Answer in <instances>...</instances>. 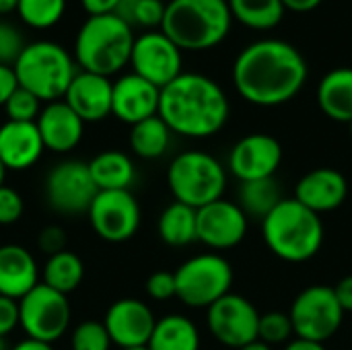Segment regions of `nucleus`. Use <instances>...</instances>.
Returning <instances> with one entry per match:
<instances>
[{"label":"nucleus","instance_id":"nucleus-1","mask_svg":"<svg viewBox=\"0 0 352 350\" xmlns=\"http://www.w3.org/2000/svg\"><path fill=\"white\" fill-rule=\"evenodd\" d=\"M305 56L285 39H260L239 52L233 85L252 105L276 107L299 95L307 80Z\"/></svg>","mask_w":352,"mask_h":350},{"label":"nucleus","instance_id":"nucleus-2","mask_svg":"<svg viewBox=\"0 0 352 350\" xmlns=\"http://www.w3.org/2000/svg\"><path fill=\"white\" fill-rule=\"evenodd\" d=\"M159 118L173 134L208 138L229 120V99L221 85L198 72H182L161 89Z\"/></svg>","mask_w":352,"mask_h":350},{"label":"nucleus","instance_id":"nucleus-3","mask_svg":"<svg viewBox=\"0 0 352 350\" xmlns=\"http://www.w3.org/2000/svg\"><path fill=\"white\" fill-rule=\"evenodd\" d=\"M233 14L227 0H171L161 31L184 52L217 47L229 33Z\"/></svg>","mask_w":352,"mask_h":350},{"label":"nucleus","instance_id":"nucleus-4","mask_svg":"<svg viewBox=\"0 0 352 350\" xmlns=\"http://www.w3.org/2000/svg\"><path fill=\"white\" fill-rule=\"evenodd\" d=\"M134 39L132 27L116 12L89 17L74 39V62L85 72L109 78L130 64Z\"/></svg>","mask_w":352,"mask_h":350},{"label":"nucleus","instance_id":"nucleus-5","mask_svg":"<svg viewBox=\"0 0 352 350\" xmlns=\"http://www.w3.org/2000/svg\"><path fill=\"white\" fill-rule=\"evenodd\" d=\"M262 235L274 256L291 264H301L322 250L324 223L320 215L295 198H285L262 221Z\"/></svg>","mask_w":352,"mask_h":350},{"label":"nucleus","instance_id":"nucleus-6","mask_svg":"<svg viewBox=\"0 0 352 350\" xmlns=\"http://www.w3.org/2000/svg\"><path fill=\"white\" fill-rule=\"evenodd\" d=\"M12 68L19 87L45 103L64 99L72 78L76 76L74 58L56 41L27 43Z\"/></svg>","mask_w":352,"mask_h":350},{"label":"nucleus","instance_id":"nucleus-7","mask_svg":"<svg viewBox=\"0 0 352 350\" xmlns=\"http://www.w3.org/2000/svg\"><path fill=\"white\" fill-rule=\"evenodd\" d=\"M167 184L175 202L198 210L223 198L227 171L212 155L204 151H186L171 161Z\"/></svg>","mask_w":352,"mask_h":350},{"label":"nucleus","instance_id":"nucleus-8","mask_svg":"<svg viewBox=\"0 0 352 350\" xmlns=\"http://www.w3.org/2000/svg\"><path fill=\"white\" fill-rule=\"evenodd\" d=\"M177 299L188 307H210L231 293L233 268L221 254H200L186 260L175 272Z\"/></svg>","mask_w":352,"mask_h":350},{"label":"nucleus","instance_id":"nucleus-9","mask_svg":"<svg viewBox=\"0 0 352 350\" xmlns=\"http://www.w3.org/2000/svg\"><path fill=\"white\" fill-rule=\"evenodd\" d=\"M70 303L64 293L39 283L23 299H19V326L27 338L56 342L70 326Z\"/></svg>","mask_w":352,"mask_h":350},{"label":"nucleus","instance_id":"nucleus-10","mask_svg":"<svg viewBox=\"0 0 352 350\" xmlns=\"http://www.w3.org/2000/svg\"><path fill=\"white\" fill-rule=\"evenodd\" d=\"M289 318L297 338L326 342L340 330L344 309L336 299L334 287L316 285L295 297Z\"/></svg>","mask_w":352,"mask_h":350},{"label":"nucleus","instance_id":"nucleus-11","mask_svg":"<svg viewBox=\"0 0 352 350\" xmlns=\"http://www.w3.org/2000/svg\"><path fill=\"white\" fill-rule=\"evenodd\" d=\"M99 194L89 163L82 161H62L45 177V198L47 204L60 215H80L87 212Z\"/></svg>","mask_w":352,"mask_h":350},{"label":"nucleus","instance_id":"nucleus-12","mask_svg":"<svg viewBox=\"0 0 352 350\" xmlns=\"http://www.w3.org/2000/svg\"><path fill=\"white\" fill-rule=\"evenodd\" d=\"M87 217L93 231L109 243L128 241L140 227V206L130 190L99 192Z\"/></svg>","mask_w":352,"mask_h":350},{"label":"nucleus","instance_id":"nucleus-13","mask_svg":"<svg viewBox=\"0 0 352 350\" xmlns=\"http://www.w3.org/2000/svg\"><path fill=\"white\" fill-rule=\"evenodd\" d=\"M206 324L221 344L239 350L258 340L260 314L250 299L229 293L208 307Z\"/></svg>","mask_w":352,"mask_h":350},{"label":"nucleus","instance_id":"nucleus-14","mask_svg":"<svg viewBox=\"0 0 352 350\" xmlns=\"http://www.w3.org/2000/svg\"><path fill=\"white\" fill-rule=\"evenodd\" d=\"M130 64L134 74L163 89L175 80L182 70V50L159 29L146 31L134 39Z\"/></svg>","mask_w":352,"mask_h":350},{"label":"nucleus","instance_id":"nucleus-15","mask_svg":"<svg viewBox=\"0 0 352 350\" xmlns=\"http://www.w3.org/2000/svg\"><path fill=\"white\" fill-rule=\"evenodd\" d=\"M283 163L280 142L264 132L243 136L229 155V171L239 182H256L274 177Z\"/></svg>","mask_w":352,"mask_h":350},{"label":"nucleus","instance_id":"nucleus-16","mask_svg":"<svg viewBox=\"0 0 352 350\" xmlns=\"http://www.w3.org/2000/svg\"><path fill=\"white\" fill-rule=\"evenodd\" d=\"M248 233V215L237 202L214 200L198 208V241L212 250H231Z\"/></svg>","mask_w":352,"mask_h":350},{"label":"nucleus","instance_id":"nucleus-17","mask_svg":"<svg viewBox=\"0 0 352 350\" xmlns=\"http://www.w3.org/2000/svg\"><path fill=\"white\" fill-rule=\"evenodd\" d=\"M155 324L157 320L151 307L140 299H118L109 305L103 320L111 342L120 349L146 347L153 336Z\"/></svg>","mask_w":352,"mask_h":350},{"label":"nucleus","instance_id":"nucleus-18","mask_svg":"<svg viewBox=\"0 0 352 350\" xmlns=\"http://www.w3.org/2000/svg\"><path fill=\"white\" fill-rule=\"evenodd\" d=\"M159 101H161V89L144 80L142 76L130 72L113 83L111 116H116L120 122L128 126H134L142 120L157 116Z\"/></svg>","mask_w":352,"mask_h":350},{"label":"nucleus","instance_id":"nucleus-19","mask_svg":"<svg viewBox=\"0 0 352 350\" xmlns=\"http://www.w3.org/2000/svg\"><path fill=\"white\" fill-rule=\"evenodd\" d=\"M64 101L85 124L101 122L107 116H111L113 83L107 76L80 70L72 78L64 95Z\"/></svg>","mask_w":352,"mask_h":350},{"label":"nucleus","instance_id":"nucleus-20","mask_svg":"<svg viewBox=\"0 0 352 350\" xmlns=\"http://www.w3.org/2000/svg\"><path fill=\"white\" fill-rule=\"evenodd\" d=\"M349 196L346 177L332 167H318L305 173L295 186V200L316 215L332 212L344 204Z\"/></svg>","mask_w":352,"mask_h":350},{"label":"nucleus","instance_id":"nucleus-21","mask_svg":"<svg viewBox=\"0 0 352 350\" xmlns=\"http://www.w3.org/2000/svg\"><path fill=\"white\" fill-rule=\"evenodd\" d=\"M35 124L43 146L52 153H70L80 144L85 134V122L68 107L64 99L47 103Z\"/></svg>","mask_w":352,"mask_h":350},{"label":"nucleus","instance_id":"nucleus-22","mask_svg":"<svg viewBox=\"0 0 352 350\" xmlns=\"http://www.w3.org/2000/svg\"><path fill=\"white\" fill-rule=\"evenodd\" d=\"M45 151L35 122H10L0 126V161L6 171H25L33 167Z\"/></svg>","mask_w":352,"mask_h":350},{"label":"nucleus","instance_id":"nucleus-23","mask_svg":"<svg viewBox=\"0 0 352 350\" xmlns=\"http://www.w3.org/2000/svg\"><path fill=\"white\" fill-rule=\"evenodd\" d=\"M39 285V268L29 250L16 243L0 245V295L23 299Z\"/></svg>","mask_w":352,"mask_h":350},{"label":"nucleus","instance_id":"nucleus-24","mask_svg":"<svg viewBox=\"0 0 352 350\" xmlns=\"http://www.w3.org/2000/svg\"><path fill=\"white\" fill-rule=\"evenodd\" d=\"M318 105L334 122L352 120V68L330 70L318 87Z\"/></svg>","mask_w":352,"mask_h":350},{"label":"nucleus","instance_id":"nucleus-25","mask_svg":"<svg viewBox=\"0 0 352 350\" xmlns=\"http://www.w3.org/2000/svg\"><path fill=\"white\" fill-rule=\"evenodd\" d=\"M91 177L99 192L105 190H130L136 169L132 159L122 151H103L89 161Z\"/></svg>","mask_w":352,"mask_h":350},{"label":"nucleus","instance_id":"nucleus-26","mask_svg":"<svg viewBox=\"0 0 352 350\" xmlns=\"http://www.w3.org/2000/svg\"><path fill=\"white\" fill-rule=\"evenodd\" d=\"M146 347L148 350H198L200 334L192 320L173 314L165 316L163 320H157Z\"/></svg>","mask_w":352,"mask_h":350},{"label":"nucleus","instance_id":"nucleus-27","mask_svg":"<svg viewBox=\"0 0 352 350\" xmlns=\"http://www.w3.org/2000/svg\"><path fill=\"white\" fill-rule=\"evenodd\" d=\"M159 235L171 248H184L198 239V210L173 202L159 217Z\"/></svg>","mask_w":352,"mask_h":350},{"label":"nucleus","instance_id":"nucleus-28","mask_svg":"<svg viewBox=\"0 0 352 350\" xmlns=\"http://www.w3.org/2000/svg\"><path fill=\"white\" fill-rule=\"evenodd\" d=\"M41 276H43V281H41L43 285H47L50 289H54L58 293L68 295L80 287V283L85 278V264L74 252L64 250L60 254L47 256Z\"/></svg>","mask_w":352,"mask_h":350},{"label":"nucleus","instance_id":"nucleus-29","mask_svg":"<svg viewBox=\"0 0 352 350\" xmlns=\"http://www.w3.org/2000/svg\"><path fill=\"white\" fill-rule=\"evenodd\" d=\"M280 186L274 177L256 179V182H241L239 186V206L250 217L264 221L280 202H283Z\"/></svg>","mask_w":352,"mask_h":350},{"label":"nucleus","instance_id":"nucleus-30","mask_svg":"<svg viewBox=\"0 0 352 350\" xmlns=\"http://www.w3.org/2000/svg\"><path fill=\"white\" fill-rule=\"evenodd\" d=\"M171 130L169 126L157 116L142 120L132 126L130 130V146L134 155L142 159H159L167 153L171 142Z\"/></svg>","mask_w":352,"mask_h":350},{"label":"nucleus","instance_id":"nucleus-31","mask_svg":"<svg viewBox=\"0 0 352 350\" xmlns=\"http://www.w3.org/2000/svg\"><path fill=\"white\" fill-rule=\"evenodd\" d=\"M227 2L233 19L256 31L274 29L287 12L283 0H227Z\"/></svg>","mask_w":352,"mask_h":350},{"label":"nucleus","instance_id":"nucleus-32","mask_svg":"<svg viewBox=\"0 0 352 350\" xmlns=\"http://www.w3.org/2000/svg\"><path fill=\"white\" fill-rule=\"evenodd\" d=\"M16 12L25 25L33 29H50L64 17L66 0H19Z\"/></svg>","mask_w":352,"mask_h":350},{"label":"nucleus","instance_id":"nucleus-33","mask_svg":"<svg viewBox=\"0 0 352 350\" xmlns=\"http://www.w3.org/2000/svg\"><path fill=\"white\" fill-rule=\"evenodd\" d=\"M163 0H122L116 14L130 27H161L165 19Z\"/></svg>","mask_w":352,"mask_h":350},{"label":"nucleus","instance_id":"nucleus-34","mask_svg":"<svg viewBox=\"0 0 352 350\" xmlns=\"http://www.w3.org/2000/svg\"><path fill=\"white\" fill-rule=\"evenodd\" d=\"M293 324L289 314L285 311H268L260 316L258 324V340L272 347V344H283L293 336Z\"/></svg>","mask_w":352,"mask_h":350},{"label":"nucleus","instance_id":"nucleus-35","mask_svg":"<svg viewBox=\"0 0 352 350\" xmlns=\"http://www.w3.org/2000/svg\"><path fill=\"white\" fill-rule=\"evenodd\" d=\"M111 338L103 326V322H82L74 328L70 347L72 350H109L111 349Z\"/></svg>","mask_w":352,"mask_h":350},{"label":"nucleus","instance_id":"nucleus-36","mask_svg":"<svg viewBox=\"0 0 352 350\" xmlns=\"http://www.w3.org/2000/svg\"><path fill=\"white\" fill-rule=\"evenodd\" d=\"M41 109V101L23 87H19L4 103V111L10 122H37Z\"/></svg>","mask_w":352,"mask_h":350},{"label":"nucleus","instance_id":"nucleus-37","mask_svg":"<svg viewBox=\"0 0 352 350\" xmlns=\"http://www.w3.org/2000/svg\"><path fill=\"white\" fill-rule=\"evenodd\" d=\"M25 45L27 43H25L21 31L16 27H12L10 23L0 21V64L14 66V62L19 60Z\"/></svg>","mask_w":352,"mask_h":350},{"label":"nucleus","instance_id":"nucleus-38","mask_svg":"<svg viewBox=\"0 0 352 350\" xmlns=\"http://www.w3.org/2000/svg\"><path fill=\"white\" fill-rule=\"evenodd\" d=\"M146 293L155 301H169L177 297V285H175V274L159 270L148 276L146 281Z\"/></svg>","mask_w":352,"mask_h":350},{"label":"nucleus","instance_id":"nucleus-39","mask_svg":"<svg viewBox=\"0 0 352 350\" xmlns=\"http://www.w3.org/2000/svg\"><path fill=\"white\" fill-rule=\"evenodd\" d=\"M25 210L21 194L8 186L0 188V225H14Z\"/></svg>","mask_w":352,"mask_h":350},{"label":"nucleus","instance_id":"nucleus-40","mask_svg":"<svg viewBox=\"0 0 352 350\" xmlns=\"http://www.w3.org/2000/svg\"><path fill=\"white\" fill-rule=\"evenodd\" d=\"M37 248L47 256L64 252L66 250V233H64V229L58 227V225L43 227L39 231V235H37Z\"/></svg>","mask_w":352,"mask_h":350},{"label":"nucleus","instance_id":"nucleus-41","mask_svg":"<svg viewBox=\"0 0 352 350\" xmlns=\"http://www.w3.org/2000/svg\"><path fill=\"white\" fill-rule=\"evenodd\" d=\"M19 326V301L0 295V338H6Z\"/></svg>","mask_w":352,"mask_h":350},{"label":"nucleus","instance_id":"nucleus-42","mask_svg":"<svg viewBox=\"0 0 352 350\" xmlns=\"http://www.w3.org/2000/svg\"><path fill=\"white\" fill-rule=\"evenodd\" d=\"M16 89H19V80H16L14 68L0 64V107H4V103L10 99V95Z\"/></svg>","mask_w":352,"mask_h":350},{"label":"nucleus","instance_id":"nucleus-43","mask_svg":"<svg viewBox=\"0 0 352 350\" xmlns=\"http://www.w3.org/2000/svg\"><path fill=\"white\" fill-rule=\"evenodd\" d=\"M122 0H80L82 8L87 10L89 17H99V14H113L118 10Z\"/></svg>","mask_w":352,"mask_h":350},{"label":"nucleus","instance_id":"nucleus-44","mask_svg":"<svg viewBox=\"0 0 352 350\" xmlns=\"http://www.w3.org/2000/svg\"><path fill=\"white\" fill-rule=\"evenodd\" d=\"M334 293H336V299L340 303V307L346 311H352V274L340 278L334 287Z\"/></svg>","mask_w":352,"mask_h":350},{"label":"nucleus","instance_id":"nucleus-45","mask_svg":"<svg viewBox=\"0 0 352 350\" xmlns=\"http://www.w3.org/2000/svg\"><path fill=\"white\" fill-rule=\"evenodd\" d=\"M283 4L287 10H293V12H309L318 8L322 0H283Z\"/></svg>","mask_w":352,"mask_h":350},{"label":"nucleus","instance_id":"nucleus-46","mask_svg":"<svg viewBox=\"0 0 352 350\" xmlns=\"http://www.w3.org/2000/svg\"><path fill=\"white\" fill-rule=\"evenodd\" d=\"M285 350H326L324 342H316V340H305V338H295L291 340Z\"/></svg>","mask_w":352,"mask_h":350},{"label":"nucleus","instance_id":"nucleus-47","mask_svg":"<svg viewBox=\"0 0 352 350\" xmlns=\"http://www.w3.org/2000/svg\"><path fill=\"white\" fill-rule=\"evenodd\" d=\"M10 350H54V349H52V344H47V342L33 340V338H25V340H21L14 349H10Z\"/></svg>","mask_w":352,"mask_h":350},{"label":"nucleus","instance_id":"nucleus-48","mask_svg":"<svg viewBox=\"0 0 352 350\" xmlns=\"http://www.w3.org/2000/svg\"><path fill=\"white\" fill-rule=\"evenodd\" d=\"M19 0H0V14H8L12 10H16Z\"/></svg>","mask_w":352,"mask_h":350},{"label":"nucleus","instance_id":"nucleus-49","mask_svg":"<svg viewBox=\"0 0 352 350\" xmlns=\"http://www.w3.org/2000/svg\"><path fill=\"white\" fill-rule=\"evenodd\" d=\"M239 350H272L268 344H264V342H260V340H256V342H252V344H248V347H243V349Z\"/></svg>","mask_w":352,"mask_h":350},{"label":"nucleus","instance_id":"nucleus-50","mask_svg":"<svg viewBox=\"0 0 352 350\" xmlns=\"http://www.w3.org/2000/svg\"><path fill=\"white\" fill-rule=\"evenodd\" d=\"M4 177H6V167H4V163L0 161V188L4 186Z\"/></svg>","mask_w":352,"mask_h":350},{"label":"nucleus","instance_id":"nucleus-51","mask_svg":"<svg viewBox=\"0 0 352 350\" xmlns=\"http://www.w3.org/2000/svg\"><path fill=\"white\" fill-rule=\"evenodd\" d=\"M120 350H148V347H128V349H120Z\"/></svg>","mask_w":352,"mask_h":350},{"label":"nucleus","instance_id":"nucleus-52","mask_svg":"<svg viewBox=\"0 0 352 350\" xmlns=\"http://www.w3.org/2000/svg\"><path fill=\"white\" fill-rule=\"evenodd\" d=\"M0 350H10L6 347V342H4V338H0Z\"/></svg>","mask_w":352,"mask_h":350},{"label":"nucleus","instance_id":"nucleus-53","mask_svg":"<svg viewBox=\"0 0 352 350\" xmlns=\"http://www.w3.org/2000/svg\"><path fill=\"white\" fill-rule=\"evenodd\" d=\"M349 132H351V138H352V120L349 122Z\"/></svg>","mask_w":352,"mask_h":350}]
</instances>
